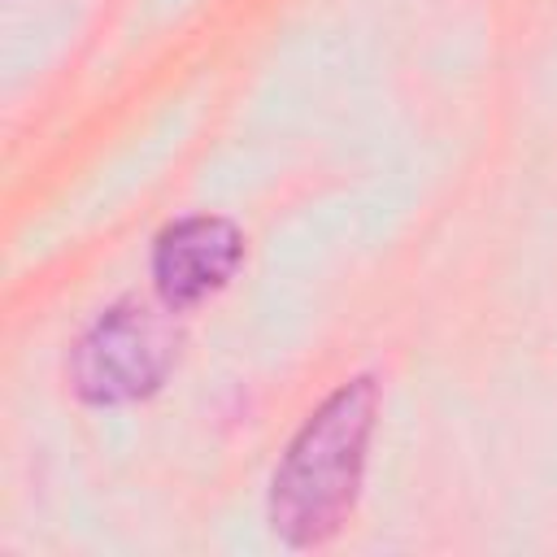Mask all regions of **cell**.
Here are the masks:
<instances>
[{"label": "cell", "mask_w": 557, "mask_h": 557, "mask_svg": "<svg viewBox=\"0 0 557 557\" xmlns=\"http://www.w3.org/2000/svg\"><path fill=\"white\" fill-rule=\"evenodd\" d=\"M379 426L374 374L335 383L296 426L265 492V518L278 544L309 553L326 548L352 518Z\"/></svg>", "instance_id": "6da1fadb"}, {"label": "cell", "mask_w": 557, "mask_h": 557, "mask_svg": "<svg viewBox=\"0 0 557 557\" xmlns=\"http://www.w3.org/2000/svg\"><path fill=\"white\" fill-rule=\"evenodd\" d=\"M178 344L183 335L174 309H165L161 300L144 305L126 296L87 322V331L70 348L65 374L74 396L91 409L135 405L161 392L178 361Z\"/></svg>", "instance_id": "7a4b0ae2"}, {"label": "cell", "mask_w": 557, "mask_h": 557, "mask_svg": "<svg viewBox=\"0 0 557 557\" xmlns=\"http://www.w3.org/2000/svg\"><path fill=\"white\" fill-rule=\"evenodd\" d=\"M248 252L244 231L222 213H187L157 231L148 252L152 292L165 309L187 313L231 287Z\"/></svg>", "instance_id": "3957f363"}]
</instances>
